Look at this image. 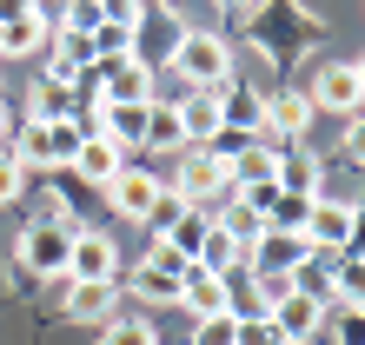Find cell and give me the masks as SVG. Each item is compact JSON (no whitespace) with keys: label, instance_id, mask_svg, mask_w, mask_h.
Here are the masks:
<instances>
[{"label":"cell","instance_id":"obj_13","mask_svg":"<svg viewBox=\"0 0 365 345\" xmlns=\"http://www.w3.org/2000/svg\"><path fill=\"white\" fill-rule=\"evenodd\" d=\"M259 106H266V133H279V140H306V126H312V100H306V93L279 86V93H259Z\"/></svg>","mask_w":365,"mask_h":345},{"label":"cell","instance_id":"obj_26","mask_svg":"<svg viewBox=\"0 0 365 345\" xmlns=\"http://www.w3.org/2000/svg\"><path fill=\"white\" fill-rule=\"evenodd\" d=\"M100 345H160V326L153 319H106Z\"/></svg>","mask_w":365,"mask_h":345},{"label":"cell","instance_id":"obj_27","mask_svg":"<svg viewBox=\"0 0 365 345\" xmlns=\"http://www.w3.org/2000/svg\"><path fill=\"white\" fill-rule=\"evenodd\" d=\"M306 212H312V200H299V192H272L266 226H279V232H299V226H306Z\"/></svg>","mask_w":365,"mask_h":345},{"label":"cell","instance_id":"obj_40","mask_svg":"<svg viewBox=\"0 0 365 345\" xmlns=\"http://www.w3.org/2000/svg\"><path fill=\"white\" fill-rule=\"evenodd\" d=\"M153 7H173V0H153Z\"/></svg>","mask_w":365,"mask_h":345},{"label":"cell","instance_id":"obj_8","mask_svg":"<svg viewBox=\"0 0 365 345\" xmlns=\"http://www.w3.org/2000/svg\"><path fill=\"white\" fill-rule=\"evenodd\" d=\"M180 306H186L192 319H226V312H232V279L206 272V266H186V272H180Z\"/></svg>","mask_w":365,"mask_h":345},{"label":"cell","instance_id":"obj_6","mask_svg":"<svg viewBox=\"0 0 365 345\" xmlns=\"http://www.w3.org/2000/svg\"><path fill=\"white\" fill-rule=\"evenodd\" d=\"M100 192H106V206H113L120 220H140V226H146V212H153V200H160V180H153L146 166H120Z\"/></svg>","mask_w":365,"mask_h":345},{"label":"cell","instance_id":"obj_12","mask_svg":"<svg viewBox=\"0 0 365 345\" xmlns=\"http://www.w3.org/2000/svg\"><path fill=\"white\" fill-rule=\"evenodd\" d=\"M266 319H272L279 345H306L319 326H326V306H319V299H306V292H292V299H279V306H272Z\"/></svg>","mask_w":365,"mask_h":345},{"label":"cell","instance_id":"obj_1","mask_svg":"<svg viewBox=\"0 0 365 345\" xmlns=\"http://www.w3.org/2000/svg\"><path fill=\"white\" fill-rule=\"evenodd\" d=\"M173 73L186 86H226L232 80V47L206 27H186V40L173 47Z\"/></svg>","mask_w":365,"mask_h":345},{"label":"cell","instance_id":"obj_20","mask_svg":"<svg viewBox=\"0 0 365 345\" xmlns=\"http://www.w3.org/2000/svg\"><path fill=\"white\" fill-rule=\"evenodd\" d=\"M279 192H299V200H319V160L306 153V146L279 153Z\"/></svg>","mask_w":365,"mask_h":345},{"label":"cell","instance_id":"obj_39","mask_svg":"<svg viewBox=\"0 0 365 345\" xmlns=\"http://www.w3.org/2000/svg\"><path fill=\"white\" fill-rule=\"evenodd\" d=\"M352 73H359V86H365V53H359V60H352Z\"/></svg>","mask_w":365,"mask_h":345},{"label":"cell","instance_id":"obj_22","mask_svg":"<svg viewBox=\"0 0 365 345\" xmlns=\"http://www.w3.org/2000/svg\"><path fill=\"white\" fill-rule=\"evenodd\" d=\"M53 40V20L47 14H20V20H7V40H0V60L7 53H40Z\"/></svg>","mask_w":365,"mask_h":345},{"label":"cell","instance_id":"obj_2","mask_svg":"<svg viewBox=\"0 0 365 345\" xmlns=\"http://www.w3.org/2000/svg\"><path fill=\"white\" fill-rule=\"evenodd\" d=\"M220 186H232L226 153H212V146H180V166H173V180H166V192L186 200V206H206Z\"/></svg>","mask_w":365,"mask_h":345},{"label":"cell","instance_id":"obj_10","mask_svg":"<svg viewBox=\"0 0 365 345\" xmlns=\"http://www.w3.org/2000/svg\"><path fill=\"white\" fill-rule=\"evenodd\" d=\"M100 100L106 106H153V67L146 60H120L100 73Z\"/></svg>","mask_w":365,"mask_h":345},{"label":"cell","instance_id":"obj_28","mask_svg":"<svg viewBox=\"0 0 365 345\" xmlns=\"http://www.w3.org/2000/svg\"><path fill=\"white\" fill-rule=\"evenodd\" d=\"M20 192H27V172H20V160L7 153V146H0V206H14Z\"/></svg>","mask_w":365,"mask_h":345},{"label":"cell","instance_id":"obj_7","mask_svg":"<svg viewBox=\"0 0 365 345\" xmlns=\"http://www.w3.org/2000/svg\"><path fill=\"white\" fill-rule=\"evenodd\" d=\"M312 113H339V120H352L359 106H365V86H359V73L339 60V67H319V80H312Z\"/></svg>","mask_w":365,"mask_h":345},{"label":"cell","instance_id":"obj_41","mask_svg":"<svg viewBox=\"0 0 365 345\" xmlns=\"http://www.w3.org/2000/svg\"><path fill=\"white\" fill-rule=\"evenodd\" d=\"M359 312H365V306H359Z\"/></svg>","mask_w":365,"mask_h":345},{"label":"cell","instance_id":"obj_24","mask_svg":"<svg viewBox=\"0 0 365 345\" xmlns=\"http://www.w3.org/2000/svg\"><path fill=\"white\" fill-rule=\"evenodd\" d=\"M206 226H212V212H200V206H186V212H180V220H173V226H166V232H160V240H166V246H173L180 259H200V240H206Z\"/></svg>","mask_w":365,"mask_h":345},{"label":"cell","instance_id":"obj_18","mask_svg":"<svg viewBox=\"0 0 365 345\" xmlns=\"http://www.w3.org/2000/svg\"><path fill=\"white\" fill-rule=\"evenodd\" d=\"M192 266H206V272L232 279V266H246V246H240V232L212 220V226H206V240H200V259H192Z\"/></svg>","mask_w":365,"mask_h":345},{"label":"cell","instance_id":"obj_32","mask_svg":"<svg viewBox=\"0 0 365 345\" xmlns=\"http://www.w3.org/2000/svg\"><path fill=\"white\" fill-rule=\"evenodd\" d=\"M67 34H93L100 27V0H67V20H60Z\"/></svg>","mask_w":365,"mask_h":345},{"label":"cell","instance_id":"obj_36","mask_svg":"<svg viewBox=\"0 0 365 345\" xmlns=\"http://www.w3.org/2000/svg\"><path fill=\"white\" fill-rule=\"evenodd\" d=\"M20 14H40V0H0V20H20Z\"/></svg>","mask_w":365,"mask_h":345},{"label":"cell","instance_id":"obj_3","mask_svg":"<svg viewBox=\"0 0 365 345\" xmlns=\"http://www.w3.org/2000/svg\"><path fill=\"white\" fill-rule=\"evenodd\" d=\"M299 232H306V246H312L319 259H339V252H352V240H359V206H352V200H326V192H319Z\"/></svg>","mask_w":365,"mask_h":345},{"label":"cell","instance_id":"obj_17","mask_svg":"<svg viewBox=\"0 0 365 345\" xmlns=\"http://www.w3.org/2000/svg\"><path fill=\"white\" fill-rule=\"evenodd\" d=\"M220 133L259 140V133H266V106H259V93H226V86H220Z\"/></svg>","mask_w":365,"mask_h":345},{"label":"cell","instance_id":"obj_34","mask_svg":"<svg viewBox=\"0 0 365 345\" xmlns=\"http://www.w3.org/2000/svg\"><path fill=\"white\" fill-rule=\"evenodd\" d=\"M232 345H279V332H272V319H240Z\"/></svg>","mask_w":365,"mask_h":345},{"label":"cell","instance_id":"obj_30","mask_svg":"<svg viewBox=\"0 0 365 345\" xmlns=\"http://www.w3.org/2000/svg\"><path fill=\"white\" fill-rule=\"evenodd\" d=\"M140 14H146V0H100L106 27H140Z\"/></svg>","mask_w":365,"mask_h":345},{"label":"cell","instance_id":"obj_19","mask_svg":"<svg viewBox=\"0 0 365 345\" xmlns=\"http://www.w3.org/2000/svg\"><path fill=\"white\" fill-rule=\"evenodd\" d=\"M100 133L113 140L120 153H140V146H146V106H106Z\"/></svg>","mask_w":365,"mask_h":345},{"label":"cell","instance_id":"obj_33","mask_svg":"<svg viewBox=\"0 0 365 345\" xmlns=\"http://www.w3.org/2000/svg\"><path fill=\"white\" fill-rule=\"evenodd\" d=\"M232 332H240V319H200V332H192V345H232Z\"/></svg>","mask_w":365,"mask_h":345},{"label":"cell","instance_id":"obj_31","mask_svg":"<svg viewBox=\"0 0 365 345\" xmlns=\"http://www.w3.org/2000/svg\"><path fill=\"white\" fill-rule=\"evenodd\" d=\"M339 153H346L352 166H365V106L346 120V133H339Z\"/></svg>","mask_w":365,"mask_h":345},{"label":"cell","instance_id":"obj_14","mask_svg":"<svg viewBox=\"0 0 365 345\" xmlns=\"http://www.w3.org/2000/svg\"><path fill=\"white\" fill-rule=\"evenodd\" d=\"M34 126H40V160H47V172H53V166H73L87 126H80L73 113H53V120H34Z\"/></svg>","mask_w":365,"mask_h":345},{"label":"cell","instance_id":"obj_23","mask_svg":"<svg viewBox=\"0 0 365 345\" xmlns=\"http://www.w3.org/2000/svg\"><path fill=\"white\" fill-rule=\"evenodd\" d=\"M133 299H146V306H180V272H160V266H133Z\"/></svg>","mask_w":365,"mask_h":345},{"label":"cell","instance_id":"obj_25","mask_svg":"<svg viewBox=\"0 0 365 345\" xmlns=\"http://www.w3.org/2000/svg\"><path fill=\"white\" fill-rule=\"evenodd\" d=\"M332 299L339 306H365V252H339L332 259Z\"/></svg>","mask_w":365,"mask_h":345},{"label":"cell","instance_id":"obj_11","mask_svg":"<svg viewBox=\"0 0 365 345\" xmlns=\"http://www.w3.org/2000/svg\"><path fill=\"white\" fill-rule=\"evenodd\" d=\"M113 299H120V286H100V279H67L60 312H67L73 326H106V319H113Z\"/></svg>","mask_w":365,"mask_h":345},{"label":"cell","instance_id":"obj_21","mask_svg":"<svg viewBox=\"0 0 365 345\" xmlns=\"http://www.w3.org/2000/svg\"><path fill=\"white\" fill-rule=\"evenodd\" d=\"M186 133H180V113H173V100H153L146 106V153H180Z\"/></svg>","mask_w":365,"mask_h":345},{"label":"cell","instance_id":"obj_4","mask_svg":"<svg viewBox=\"0 0 365 345\" xmlns=\"http://www.w3.org/2000/svg\"><path fill=\"white\" fill-rule=\"evenodd\" d=\"M67 252H73V226H27L20 232V266L34 279H67Z\"/></svg>","mask_w":365,"mask_h":345},{"label":"cell","instance_id":"obj_16","mask_svg":"<svg viewBox=\"0 0 365 345\" xmlns=\"http://www.w3.org/2000/svg\"><path fill=\"white\" fill-rule=\"evenodd\" d=\"M120 166H133V160H126L106 133H87V140H80V153H73V172H80V180H93V186H106Z\"/></svg>","mask_w":365,"mask_h":345},{"label":"cell","instance_id":"obj_5","mask_svg":"<svg viewBox=\"0 0 365 345\" xmlns=\"http://www.w3.org/2000/svg\"><path fill=\"white\" fill-rule=\"evenodd\" d=\"M67 279H100V286H113V279H120V246H113V232H93V226H73V252H67Z\"/></svg>","mask_w":365,"mask_h":345},{"label":"cell","instance_id":"obj_29","mask_svg":"<svg viewBox=\"0 0 365 345\" xmlns=\"http://www.w3.org/2000/svg\"><path fill=\"white\" fill-rule=\"evenodd\" d=\"M180 212H186V200H173V192H166V186H160V200H153V212H146V232H153V240H160V232H166V226H173V220H180Z\"/></svg>","mask_w":365,"mask_h":345},{"label":"cell","instance_id":"obj_15","mask_svg":"<svg viewBox=\"0 0 365 345\" xmlns=\"http://www.w3.org/2000/svg\"><path fill=\"white\" fill-rule=\"evenodd\" d=\"M226 172L240 186H279V153L266 140H240V153H226Z\"/></svg>","mask_w":365,"mask_h":345},{"label":"cell","instance_id":"obj_9","mask_svg":"<svg viewBox=\"0 0 365 345\" xmlns=\"http://www.w3.org/2000/svg\"><path fill=\"white\" fill-rule=\"evenodd\" d=\"M186 146H212L220 140V86H186V100H173Z\"/></svg>","mask_w":365,"mask_h":345},{"label":"cell","instance_id":"obj_38","mask_svg":"<svg viewBox=\"0 0 365 345\" xmlns=\"http://www.w3.org/2000/svg\"><path fill=\"white\" fill-rule=\"evenodd\" d=\"M14 140V120H7V106H0V146H7Z\"/></svg>","mask_w":365,"mask_h":345},{"label":"cell","instance_id":"obj_37","mask_svg":"<svg viewBox=\"0 0 365 345\" xmlns=\"http://www.w3.org/2000/svg\"><path fill=\"white\" fill-rule=\"evenodd\" d=\"M220 7H232V14H246V20H252V7H259V0H220Z\"/></svg>","mask_w":365,"mask_h":345},{"label":"cell","instance_id":"obj_35","mask_svg":"<svg viewBox=\"0 0 365 345\" xmlns=\"http://www.w3.org/2000/svg\"><path fill=\"white\" fill-rule=\"evenodd\" d=\"M339 345H365V312H359V306L339 312Z\"/></svg>","mask_w":365,"mask_h":345}]
</instances>
